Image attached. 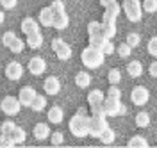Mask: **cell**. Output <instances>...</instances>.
I'll return each mask as SVG.
<instances>
[{
  "mask_svg": "<svg viewBox=\"0 0 157 148\" xmlns=\"http://www.w3.org/2000/svg\"><path fill=\"white\" fill-rule=\"evenodd\" d=\"M80 59H82V64L86 66L88 70H97L104 64V52L98 48H93V47H86L80 54Z\"/></svg>",
  "mask_w": 157,
  "mask_h": 148,
  "instance_id": "obj_1",
  "label": "cell"
},
{
  "mask_svg": "<svg viewBox=\"0 0 157 148\" xmlns=\"http://www.w3.org/2000/svg\"><path fill=\"white\" fill-rule=\"evenodd\" d=\"M70 132L75 138H86L88 136V116H86V112H77L70 120Z\"/></svg>",
  "mask_w": 157,
  "mask_h": 148,
  "instance_id": "obj_2",
  "label": "cell"
},
{
  "mask_svg": "<svg viewBox=\"0 0 157 148\" xmlns=\"http://www.w3.org/2000/svg\"><path fill=\"white\" fill-rule=\"evenodd\" d=\"M123 13L128 18V21H139L143 18V7H141V2L139 0H123Z\"/></svg>",
  "mask_w": 157,
  "mask_h": 148,
  "instance_id": "obj_3",
  "label": "cell"
},
{
  "mask_svg": "<svg viewBox=\"0 0 157 148\" xmlns=\"http://www.w3.org/2000/svg\"><path fill=\"white\" fill-rule=\"evenodd\" d=\"M105 118H98V116H88V136L91 138H100L104 134V130L107 128Z\"/></svg>",
  "mask_w": 157,
  "mask_h": 148,
  "instance_id": "obj_4",
  "label": "cell"
},
{
  "mask_svg": "<svg viewBox=\"0 0 157 148\" xmlns=\"http://www.w3.org/2000/svg\"><path fill=\"white\" fill-rule=\"evenodd\" d=\"M2 43L7 47V48L13 52V54H21L23 50H25V41H21L13 32V30H9V32H6L4 36H2Z\"/></svg>",
  "mask_w": 157,
  "mask_h": 148,
  "instance_id": "obj_5",
  "label": "cell"
},
{
  "mask_svg": "<svg viewBox=\"0 0 157 148\" xmlns=\"http://www.w3.org/2000/svg\"><path fill=\"white\" fill-rule=\"evenodd\" d=\"M52 50L57 55L59 61H68L71 57V47L64 40H61V38H54L52 40Z\"/></svg>",
  "mask_w": 157,
  "mask_h": 148,
  "instance_id": "obj_6",
  "label": "cell"
},
{
  "mask_svg": "<svg viewBox=\"0 0 157 148\" xmlns=\"http://www.w3.org/2000/svg\"><path fill=\"white\" fill-rule=\"evenodd\" d=\"M0 109L7 116H16L20 112V109H21V104H20V100L16 97H6L0 102Z\"/></svg>",
  "mask_w": 157,
  "mask_h": 148,
  "instance_id": "obj_7",
  "label": "cell"
},
{
  "mask_svg": "<svg viewBox=\"0 0 157 148\" xmlns=\"http://www.w3.org/2000/svg\"><path fill=\"white\" fill-rule=\"evenodd\" d=\"M104 107H105V114L107 116H120V114H125V105L121 104L120 98H107L104 100Z\"/></svg>",
  "mask_w": 157,
  "mask_h": 148,
  "instance_id": "obj_8",
  "label": "cell"
},
{
  "mask_svg": "<svg viewBox=\"0 0 157 148\" xmlns=\"http://www.w3.org/2000/svg\"><path fill=\"white\" fill-rule=\"evenodd\" d=\"M130 100H132V104H136V105L141 107V105H145L150 100V91L145 86H136L132 89V93H130Z\"/></svg>",
  "mask_w": 157,
  "mask_h": 148,
  "instance_id": "obj_9",
  "label": "cell"
},
{
  "mask_svg": "<svg viewBox=\"0 0 157 148\" xmlns=\"http://www.w3.org/2000/svg\"><path fill=\"white\" fill-rule=\"evenodd\" d=\"M4 73H6V77L9 80H20L23 77V66H21V63H18V61H11L9 64L6 66Z\"/></svg>",
  "mask_w": 157,
  "mask_h": 148,
  "instance_id": "obj_10",
  "label": "cell"
},
{
  "mask_svg": "<svg viewBox=\"0 0 157 148\" xmlns=\"http://www.w3.org/2000/svg\"><path fill=\"white\" fill-rule=\"evenodd\" d=\"M36 95H38L36 89L30 88V86H25V88L20 89L18 100H20V104H21V107H30V104H32V100H34Z\"/></svg>",
  "mask_w": 157,
  "mask_h": 148,
  "instance_id": "obj_11",
  "label": "cell"
},
{
  "mask_svg": "<svg viewBox=\"0 0 157 148\" xmlns=\"http://www.w3.org/2000/svg\"><path fill=\"white\" fill-rule=\"evenodd\" d=\"M27 66H29V71L32 75H43L45 70H47V61L43 59V57H39V55H36V57H32L29 61Z\"/></svg>",
  "mask_w": 157,
  "mask_h": 148,
  "instance_id": "obj_12",
  "label": "cell"
},
{
  "mask_svg": "<svg viewBox=\"0 0 157 148\" xmlns=\"http://www.w3.org/2000/svg\"><path fill=\"white\" fill-rule=\"evenodd\" d=\"M70 25V16L66 11H57L54 13V20H52V27L57 30H64Z\"/></svg>",
  "mask_w": 157,
  "mask_h": 148,
  "instance_id": "obj_13",
  "label": "cell"
},
{
  "mask_svg": "<svg viewBox=\"0 0 157 148\" xmlns=\"http://www.w3.org/2000/svg\"><path fill=\"white\" fill-rule=\"evenodd\" d=\"M120 13H121V6L114 0V2H111V4L105 6V11H104V18H102V21H116V18H118V14H120Z\"/></svg>",
  "mask_w": 157,
  "mask_h": 148,
  "instance_id": "obj_14",
  "label": "cell"
},
{
  "mask_svg": "<svg viewBox=\"0 0 157 148\" xmlns=\"http://www.w3.org/2000/svg\"><path fill=\"white\" fill-rule=\"evenodd\" d=\"M43 89H45V93L50 95V97H54V95H57L59 91H61V80L57 77H48V79H45L43 82Z\"/></svg>",
  "mask_w": 157,
  "mask_h": 148,
  "instance_id": "obj_15",
  "label": "cell"
},
{
  "mask_svg": "<svg viewBox=\"0 0 157 148\" xmlns=\"http://www.w3.org/2000/svg\"><path fill=\"white\" fill-rule=\"evenodd\" d=\"M47 118H48L50 123L59 125V123H63V120H64V111H63V107H59V105H52L50 111H48V114H47Z\"/></svg>",
  "mask_w": 157,
  "mask_h": 148,
  "instance_id": "obj_16",
  "label": "cell"
},
{
  "mask_svg": "<svg viewBox=\"0 0 157 148\" xmlns=\"http://www.w3.org/2000/svg\"><path fill=\"white\" fill-rule=\"evenodd\" d=\"M43 34L41 32H32V34H27V41H25V45L29 47V48L36 50V48H41L43 47Z\"/></svg>",
  "mask_w": 157,
  "mask_h": 148,
  "instance_id": "obj_17",
  "label": "cell"
},
{
  "mask_svg": "<svg viewBox=\"0 0 157 148\" xmlns=\"http://www.w3.org/2000/svg\"><path fill=\"white\" fill-rule=\"evenodd\" d=\"M39 30V21H36L34 18H30V16H27V18H23L21 20V32L27 36V34H32V32H38Z\"/></svg>",
  "mask_w": 157,
  "mask_h": 148,
  "instance_id": "obj_18",
  "label": "cell"
},
{
  "mask_svg": "<svg viewBox=\"0 0 157 148\" xmlns=\"http://www.w3.org/2000/svg\"><path fill=\"white\" fill-rule=\"evenodd\" d=\"M52 20H54V11L48 7H43V9L39 11V16H38V21L39 25H43V27H52Z\"/></svg>",
  "mask_w": 157,
  "mask_h": 148,
  "instance_id": "obj_19",
  "label": "cell"
},
{
  "mask_svg": "<svg viewBox=\"0 0 157 148\" xmlns=\"http://www.w3.org/2000/svg\"><path fill=\"white\" fill-rule=\"evenodd\" d=\"M32 134H34V138L38 139V141H43V139L50 138V127L47 123H38L34 130H32Z\"/></svg>",
  "mask_w": 157,
  "mask_h": 148,
  "instance_id": "obj_20",
  "label": "cell"
},
{
  "mask_svg": "<svg viewBox=\"0 0 157 148\" xmlns=\"http://www.w3.org/2000/svg\"><path fill=\"white\" fill-rule=\"evenodd\" d=\"M127 73L130 75V77H141L143 75V64L139 63V61H130L127 64Z\"/></svg>",
  "mask_w": 157,
  "mask_h": 148,
  "instance_id": "obj_21",
  "label": "cell"
},
{
  "mask_svg": "<svg viewBox=\"0 0 157 148\" xmlns=\"http://www.w3.org/2000/svg\"><path fill=\"white\" fill-rule=\"evenodd\" d=\"M104 100H105V95H104V91H100V89H93V91L88 93V104L89 105L104 104Z\"/></svg>",
  "mask_w": 157,
  "mask_h": 148,
  "instance_id": "obj_22",
  "label": "cell"
},
{
  "mask_svg": "<svg viewBox=\"0 0 157 148\" xmlns=\"http://www.w3.org/2000/svg\"><path fill=\"white\" fill-rule=\"evenodd\" d=\"M102 34L107 40H113L116 36V21H102Z\"/></svg>",
  "mask_w": 157,
  "mask_h": 148,
  "instance_id": "obj_23",
  "label": "cell"
},
{
  "mask_svg": "<svg viewBox=\"0 0 157 148\" xmlns=\"http://www.w3.org/2000/svg\"><path fill=\"white\" fill-rule=\"evenodd\" d=\"M75 84L82 89L89 88V84H91V75H89L88 71H78L77 75H75Z\"/></svg>",
  "mask_w": 157,
  "mask_h": 148,
  "instance_id": "obj_24",
  "label": "cell"
},
{
  "mask_svg": "<svg viewBox=\"0 0 157 148\" xmlns=\"http://www.w3.org/2000/svg\"><path fill=\"white\" fill-rule=\"evenodd\" d=\"M13 141H14V145H21V143H25V138H27V132L23 130L21 127H14L13 128V132L9 134Z\"/></svg>",
  "mask_w": 157,
  "mask_h": 148,
  "instance_id": "obj_25",
  "label": "cell"
},
{
  "mask_svg": "<svg viewBox=\"0 0 157 148\" xmlns=\"http://www.w3.org/2000/svg\"><path fill=\"white\" fill-rule=\"evenodd\" d=\"M45 107H47V98L43 95H36L34 100H32V104H30V109L36 111V112H41Z\"/></svg>",
  "mask_w": 157,
  "mask_h": 148,
  "instance_id": "obj_26",
  "label": "cell"
},
{
  "mask_svg": "<svg viewBox=\"0 0 157 148\" xmlns=\"http://www.w3.org/2000/svg\"><path fill=\"white\" fill-rule=\"evenodd\" d=\"M105 43H107V38L102 36V34H98V36H89V47H93V48L102 50Z\"/></svg>",
  "mask_w": 157,
  "mask_h": 148,
  "instance_id": "obj_27",
  "label": "cell"
},
{
  "mask_svg": "<svg viewBox=\"0 0 157 148\" xmlns=\"http://www.w3.org/2000/svg\"><path fill=\"white\" fill-rule=\"evenodd\" d=\"M136 125L141 128H147L150 125V114H148L147 111H141V112L136 114Z\"/></svg>",
  "mask_w": 157,
  "mask_h": 148,
  "instance_id": "obj_28",
  "label": "cell"
},
{
  "mask_svg": "<svg viewBox=\"0 0 157 148\" xmlns=\"http://www.w3.org/2000/svg\"><path fill=\"white\" fill-rule=\"evenodd\" d=\"M98 139H100L104 145H113V143H114V139H116V132H114L113 128L107 127L105 130H104V134H102Z\"/></svg>",
  "mask_w": 157,
  "mask_h": 148,
  "instance_id": "obj_29",
  "label": "cell"
},
{
  "mask_svg": "<svg viewBox=\"0 0 157 148\" xmlns=\"http://www.w3.org/2000/svg\"><path fill=\"white\" fill-rule=\"evenodd\" d=\"M128 146H136V148H147L148 146V141L147 138H143V136H134V138L128 141Z\"/></svg>",
  "mask_w": 157,
  "mask_h": 148,
  "instance_id": "obj_30",
  "label": "cell"
},
{
  "mask_svg": "<svg viewBox=\"0 0 157 148\" xmlns=\"http://www.w3.org/2000/svg\"><path fill=\"white\" fill-rule=\"evenodd\" d=\"M88 34L89 36H98V34H102V23L100 21H89L88 23ZM104 36V34H102Z\"/></svg>",
  "mask_w": 157,
  "mask_h": 148,
  "instance_id": "obj_31",
  "label": "cell"
},
{
  "mask_svg": "<svg viewBox=\"0 0 157 148\" xmlns=\"http://www.w3.org/2000/svg\"><path fill=\"white\" fill-rule=\"evenodd\" d=\"M91 116H98V118H107L104 104H95V105H91Z\"/></svg>",
  "mask_w": 157,
  "mask_h": 148,
  "instance_id": "obj_32",
  "label": "cell"
},
{
  "mask_svg": "<svg viewBox=\"0 0 157 148\" xmlns=\"http://www.w3.org/2000/svg\"><path fill=\"white\" fill-rule=\"evenodd\" d=\"M125 43H127L128 47L136 48L137 45L141 43V36H139L137 32H128V34H127V41H125Z\"/></svg>",
  "mask_w": 157,
  "mask_h": 148,
  "instance_id": "obj_33",
  "label": "cell"
},
{
  "mask_svg": "<svg viewBox=\"0 0 157 148\" xmlns=\"http://www.w3.org/2000/svg\"><path fill=\"white\" fill-rule=\"evenodd\" d=\"M141 7H143V13H148V14L157 13V0H145Z\"/></svg>",
  "mask_w": 157,
  "mask_h": 148,
  "instance_id": "obj_34",
  "label": "cell"
},
{
  "mask_svg": "<svg viewBox=\"0 0 157 148\" xmlns=\"http://www.w3.org/2000/svg\"><path fill=\"white\" fill-rule=\"evenodd\" d=\"M107 80L111 82V84H120V82H121V71H120L118 68H113L111 71H109Z\"/></svg>",
  "mask_w": 157,
  "mask_h": 148,
  "instance_id": "obj_35",
  "label": "cell"
},
{
  "mask_svg": "<svg viewBox=\"0 0 157 148\" xmlns=\"http://www.w3.org/2000/svg\"><path fill=\"white\" fill-rule=\"evenodd\" d=\"M50 141H52V145H56V146H57V145H63V143H64V134H63V132H52V134H50Z\"/></svg>",
  "mask_w": 157,
  "mask_h": 148,
  "instance_id": "obj_36",
  "label": "cell"
},
{
  "mask_svg": "<svg viewBox=\"0 0 157 148\" xmlns=\"http://www.w3.org/2000/svg\"><path fill=\"white\" fill-rule=\"evenodd\" d=\"M118 54H120V57H128L132 54V47H128L127 43H121L118 47Z\"/></svg>",
  "mask_w": 157,
  "mask_h": 148,
  "instance_id": "obj_37",
  "label": "cell"
},
{
  "mask_svg": "<svg viewBox=\"0 0 157 148\" xmlns=\"http://www.w3.org/2000/svg\"><path fill=\"white\" fill-rule=\"evenodd\" d=\"M14 127H16L14 121H9V120H7V121H4V123L0 125V134H11Z\"/></svg>",
  "mask_w": 157,
  "mask_h": 148,
  "instance_id": "obj_38",
  "label": "cell"
},
{
  "mask_svg": "<svg viewBox=\"0 0 157 148\" xmlns=\"http://www.w3.org/2000/svg\"><path fill=\"white\" fill-rule=\"evenodd\" d=\"M148 54L150 55H154V57H157V36H154V38H150V41H148Z\"/></svg>",
  "mask_w": 157,
  "mask_h": 148,
  "instance_id": "obj_39",
  "label": "cell"
},
{
  "mask_svg": "<svg viewBox=\"0 0 157 148\" xmlns=\"http://www.w3.org/2000/svg\"><path fill=\"white\" fill-rule=\"evenodd\" d=\"M0 146H14V141L9 134H2L0 136Z\"/></svg>",
  "mask_w": 157,
  "mask_h": 148,
  "instance_id": "obj_40",
  "label": "cell"
},
{
  "mask_svg": "<svg viewBox=\"0 0 157 148\" xmlns=\"http://www.w3.org/2000/svg\"><path fill=\"white\" fill-rule=\"evenodd\" d=\"M114 50H116V47H114V43L111 40H107V43L104 45V48H102V52H104V55H111V54H114Z\"/></svg>",
  "mask_w": 157,
  "mask_h": 148,
  "instance_id": "obj_41",
  "label": "cell"
},
{
  "mask_svg": "<svg viewBox=\"0 0 157 148\" xmlns=\"http://www.w3.org/2000/svg\"><path fill=\"white\" fill-rule=\"evenodd\" d=\"M107 97H111V98H120V100H121V91L116 88V84H113V86L109 88Z\"/></svg>",
  "mask_w": 157,
  "mask_h": 148,
  "instance_id": "obj_42",
  "label": "cell"
},
{
  "mask_svg": "<svg viewBox=\"0 0 157 148\" xmlns=\"http://www.w3.org/2000/svg\"><path fill=\"white\" fill-rule=\"evenodd\" d=\"M0 6L4 7V9H14L16 6H18V0H0Z\"/></svg>",
  "mask_w": 157,
  "mask_h": 148,
  "instance_id": "obj_43",
  "label": "cell"
},
{
  "mask_svg": "<svg viewBox=\"0 0 157 148\" xmlns=\"http://www.w3.org/2000/svg\"><path fill=\"white\" fill-rule=\"evenodd\" d=\"M50 9L54 11V13H57V11H66L64 9V2H63V0H54V2L50 4Z\"/></svg>",
  "mask_w": 157,
  "mask_h": 148,
  "instance_id": "obj_44",
  "label": "cell"
},
{
  "mask_svg": "<svg viewBox=\"0 0 157 148\" xmlns=\"http://www.w3.org/2000/svg\"><path fill=\"white\" fill-rule=\"evenodd\" d=\"M148 71H150V77H154V79H157V61H154V63H150V68H148Z\"/></svg>",
  "mask_w": 157,
  "mask_h": 148,
  "instance_id": "obj_45",
  "label": "cell"
},
{
  "mask_svg": "<svg viewBox=\"0 0 157 148\" xmlns=\"http://www.w3.org/2000/svg\"><path fill=\"white\" fill-rule=\"evenodd\" d=\"M4 20H6V14H4V11L0 9V25L4 23Z\"/></svg>",
  "mask_w": 157,
  "mask_h": 148,
  "instance_id": "obj_46",
  "label": "cell"
},
{
  "mask_svg": "<svg viewBox=\"0 0 157 148\" xmlns=\"http://www.w3.org/2000/svg\"><path fill=\"white\" fill-rule=\"evenodd\" d=\"M111 2H114V0H100V4H102V6H104V7H105V6H107V4H111Z\"/></svg>",
  "mask_w": 157,
  "mask_h": 148,
  "instance_id": "obj_47",
  "label": "cell"
}]
</instances>
